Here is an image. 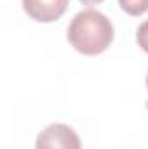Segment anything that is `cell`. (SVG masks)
<instances>
[{"label":"cell","mask_w":148,"mask_h":149,"mask_svg":"<svg viewBox=\"0 0 148 149\" xmlns=\"http://www.w3.org/2000/svg\"><path fill=\"white\" fill-rule=\"evenodd\" d=\"M115 30L111 21L99 10L85 9L75 14L68 30L66 38L77 52L84 56H99L113 42Z\"/></svg>","instance_id":"obj_1"},{"label":"cell","mask_w":148,"mask_h":149,"mask_svg":"<svg viewBox=\"0 0 148 149\" xmlns=\"http://www.w3.org/2000/svg\"><path fill=\"white\" fill-rule=\"evenodd\" d=\"M35 149H82V142L70 125L52 123L37 135Z\"/></svg>","instance_id":"obj_2"},{"label":"cell","mask_w":148,"mask_h":149,"mask_svg":"<svg viewBox=\"0 0 148 149\" xmlns=\"http://www.w3.org/2000/svg\"><path fill=\"white\" fill-rule=\"evenodd\" d=\"M25 12L37 23H54L68 9L70 0H21Z\"/></svg>","instance_id":"obj_3"},{"label":"cell","mask_w":148,"mask_h":149,"mask_svg":"<svg viewBox=\"0 0 148 149\" xmlns=\"http://www.w3.org/2000/svg\"><path fill=\"white\" fill-rule=\"evenodd\" d=\"M120 9L129 16H143L148 12V0H118Z\"/></svg>","instance_id":"obj_4"},{"label":"cell","mask_w":148,"mask_h":149,"mask_svg":"<svg viewBox=\"0 0 148 149\" xmlns=\"http://www.w3.org/2000/svg\"><path fill=\"white\" fill-rule=\"evenodd\" d=\"M136 42L138 45L148 54V21L141 23L136 30Z\"/></svg>","instance_id":"obj_5"},{"label":"cell","mask_w":148,"mask_h":149,"mask_svg":"<svg viewBox=\"0 0 148 149\" xmlns=\"http://www.w3.org/2000/svg\"><path fill=\"white\" fill-rule=\"evenodd\" d=\"M80 3H84V5H98V3H101L103 0H78Z\"/></svg>","instance_id":"obj_6"},{"label":"cell","mask_w":148,"mask_h":149,"mask_svg":"<svg viewBox=\"0 0 148 149\" xmlns=\"http://www.w3.org/2000/svg\"><path fill=\"white\" fill-rule=\"evenodd\" d=\"M147 88H148V74H147Z\"/></svg>","instance_id":"obj_7"}]
</instances>
